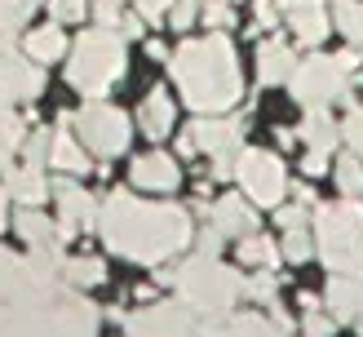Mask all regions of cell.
Masks as SVG:
<instances>
[{
    "label": "cell",
    "instance_id": "d6a6232c",
    "mask_svg": "<svg viewBox=\"0 0 363 337\" xmlns=\"http://www.w3.org/2000/svg\"><path fill=\"white\" fill-rule=\"evenodd\" d=\"M248 293L257 297V302H275V280H270V275H252L248 280Z\"/></svg>",
    "mask_w": 363,
    "mask_h": 337
},
{
    "label": "cell",
    "instance_id": "4dcf8cb0",
    "mask_svg": "<svg viewBox=\"0 0 363 337\" xmlns=\"http://www.w3.org/2000/svg\"><path fill=\"white\" fill-rule=\"evenodd\" d=\"M49 147H53V138H49V133L31 138V142H27V165H35V169H40V160L49 155Z\"/></svg>",
    "mask_w": 363,
    "mask_h": 337
},
{
    "label": "cell",
    "instance_id": "5bb4252c",
    "mask_svg": "<svg viewBox=\"0 0 363 337\" xmlns=\"http://www.w3.org/2000/svg\"><path fill=\"white\" fill-rule=\"evenodd\" d=\"M5 191L18 195L23 204H40L49 187H45V173L35 165H27V169H5Z\"/></svg>",
    "mask_w": 363,
    "mask_h": 337
},
{
    "label": "cell",
    "instance_id": "3957f363",
    "mask_svg": "<svg viewBox=\"0 0 363 337\" xmlns=\"http://www.w3.org/2000/svg\"><path fill=\"white\" fill-rule=\"evenodd\" d=\"M124 71V40H120V31L111 27H102V31H89L80 35V45H76V58H71L67 67V76L71 84L80 89V94L89 98H98L106 84H111L116 76Z\"/></svg>",
    "mask_w": 363,
    "mask_h": 337
},
{
    "label": "cell",
    "instance_id": "ba28073f",
    "mask_svg": "<svg viewBox=\"0 0 363 337\" xmlns=\"http://www.w3.org/2000/svg\"><path fill=\"white\" fill-rule=\"evenodd\" d=\"M235 173L244 177L252 204H279V195H284V165L270 151H244V160L235 165Z\"/></svg>",
    "mask_w": 363,
    "mask_h": 337
},
{
    "label": "cell",
    "instance_id": "30bf717a",
    "mask_svg": "<svg viewBox=\"0 0 363 337\" xmlns=\"http://www.w3.org/2000/svg\"><path fill=\"white\" fill-rule=\"evenodd\" d=\"M252 226L257 222H252V213H248V204L240 195H226V200L213 204V231L217 236H248Z\"/></svg>",
    "mask_w": 363,
    "mask_h": 337
},
{
    "label": "cell",
    "instance_id": "484cf974",
    "mask_svg": "<svg viewBox=\"0 0 363 337\" xmlns=\"http://www.w3.org/2000/svg\"><path fill=\"white\" fill-rule=\"evenodd\" d=\"M35 5H40V0H0V18H5V23H23Z\"/></svg>",
    "mask_w": 363,
    "mask_h": 337
},
{
    "label": "cell",
    "instance_id": "7c38bea8",
    "mask_svg": "<svg viewBox=\"0 0 363 337\" xmlns=\"http://www.w3.org/2000/svg\"><path fill=\"white\" fill-rule=\"evenodd\" d=\"M173 182H177V165L169 155H147L133 165V187L142 191H173Z\"/></svg>",
    "mask_w": 363,
    "mask_h": 337
},
{
    "label": "cell",
    "instance_id": "8fae6325",
    "mask_svg": "<svg viewBox=\"0 0 363 337\" xmlns=\"http://www.w3.org/2000/svg\"><path fill=\"white\" fill-rule=\"evenodd\" d=\"M288 23H293L297 40H306V45H319L323 35H328V13H323L319 0H301V5H293L288 9Z\"/></svg>",
    "mask_w": 363,
    "mask_h": 337
},
{
    "label": "cell",
    "instance_id": "5b68a950",
    "mask_svg": "<svg viewBox=\"0 0 363 337\" xmlns=\"http://www.w3.org/2000/svg\"><path fill=\"white\" fill-rule=\"evenodd\" d=\"M293 94L306 102V106H328L333 98L346 94V67L337 58H306L301 67H293Z\"/></svg>",
    "mask_w": 363,
    "mask_h": 337
},
{
    "label": "cell",
    "instance_id": "d4e9b609",
    "mask_svg": "<svg viewBox=\"0 0 363 337\" xmlns=\"http://www.w3.org/2000/svg\"><path fill=\"white\" fill-rule=\"evenodd\" d=\"M67 280H71V284H98V280H102V262H98V258L67 262Z\"/></svg>",
    "mask_w": 363,
    "mask_h": 337
},
{
    "label": "cell",
    "instance_id": "74e56055",
    "mask_svg": "<svg viewBox=\"0 0 363 337\" xmlns=\"http://www.w3.org/2000/svg\"><path fill=\"white\" fill-rule=\"evenodd\" d=\"M275 18H279L275 13V0H257V23L262 27H275Z\"/></svg>",
    "mask_w": 363,
    "mask_h": 337
},
{
    "label": "cell",
    "instance_id": "ab89813d",
    "mask_svg": "<svg viewBox=\"0 0 363 337\" xmlns=\"http://www.w3.org/2000/svg\"><path fill=\"white\" fill-rule=\"evenodd\" d=\"M5 195H9V191L0 187V231H5Z\"/></svg>",
    "mask_w": 363,
    "mask_h": 337
},
{
    "label": "cell",
    "instance_id": "7402d4cb",
    "mask_svg": "<svg viewBox=\"0 0 363 337\" xmlns=\"http://www.w3.org/2000/svg\"><path fill=\"white\" fill-rule=\"evenodd\" d=\"M18 231H23V240H31V244L58 240V231H53V222H49V218H40V213H35V204H27L23 213H18Z\"/></svg>",
    "mask_w": 363,
    "mask_h": 337
},
{
    "label": "cell",
    "instance_id": "f1b7e54d",
    "mask_svg": "<svg viewBox=\"0 0 363 337\" xmlns=\"http://www.w3.org/2000/svg\"><path fill=\"white\" fill-rule=\"evenodd\" d=\"M284 248H288V258H293V262H301L306 253H311V240H306L301 231H284Z\"/></svg>",
    "mask_w": 363,
    "mask_h": 337
},
{
    "label": "cell",
    "instance_id": "e0dca14e",
    "mask_svg": "<svg viewBox=\"0 0 363 337\" xmlns=\"http://www.w3.org/2000/svg\"><path fill=\"white\" fill-rule=\"evenodd\" d=\"M142 129H147V138H164L173 129V102L164 94H151L142 102Z\"/></svg>",
    "mask_w": 363,
    "mask_h": 337
},
{
    "label": "cell",
    "instance_id": "ffe728a7",
    "mask_svg": "<svg viewBox=\"0 0 363 337\" xmlns=\"http://www.w3.org/2000/svg\"><path fill=\"white\" fill-rule=\"evenodd\" d=\"M49 160H53L58 169H67V173H84V169H89V155L80 151V142L71 138V133H58V138H53Z\"/></svg>",
    "mask_w": 363,
    "mask_h": 337
},
{
    "label": "cell",
    "instance_id": "7a4b0ae2",
    "mask_svg": "<svg viewBox=\"0 0 363 337\" xmlns=\"http://www.w3.org/2000/svg\"><path fill=\"white\" fill-rule=\"evenodd\" d=\"M173 76L182 80V94L195 111H222L240 98V67H235V49L226 35H208V40H186L173 58Z\"/></svg>",
    "mask_w": 363,
    "mask_h": 337
},
{
    "label": "cell",
    "instance_id": "83f0119b",
    "mask_svg": "<svg viewBox=\"0 0 363 337\" xmlns=\"http://www.w3.org/2000/svg\"><path fill=\"white\" fill-rule=\"evenodd\" d=\"M49 9L58 23H76V18H84V0H49Z\"/></svg>",
    "mask_w": 363,
    "mask_h": 337
},
{
    "label": "cell",
    "instance_id": "60d3db41",
    "mask_svg": "<svg viewBox=\"0 0 363 337\" xmlns=\"http://www.w3.org/2000/svg\"><path fill=\"white\" fill-rule=\"evenodd\" d=\"M98 5H106V9H120V0H98Z\"/></svg>",
    "mask_w": 363,
    "mask_h": 337
},
{
    "label": "cell",
    "instance_id": "8d00e7d4",
    "mask_svg": "<svg viewBox=\"0 0 363 337\" xmlns=\"http://www.w3.org/2000/svg\"><path fill=\"white\" fill-rule=\"evenodd\" d=\"M138 9H142V18H147V23H155V18L169 9V0H138Z\"/></svg>",
    "mask_w": 363,
    "mask_h": 337
},
{
    "label": "cell",
    "instance_id": "f546056e",
    "mask_svg": "<svg viewBox=\"0 0 363 337\" xmlns=\"http://www.w3.org/2000/svg\"><path fill=\"white\" fill-rule=\"evenodd\" d=\"M195 13H199V5H195V0H182V5H173V13H169V23L182 31V27H191L195 23Z\"/></svg>",
    "mask_w": 363,
    "mask_h": 337
},
{
    "label": "cell",
    "instance_id": "cb8c5ba5",
    "mask_svg": "<svg viewBox=\"0 0 363 337\" xmlns=\"http://www.w3.org/2000/svg\"><path fill=\"white\" fill-rule=\"evenodd\" d=\"M240 258L248 266H270V262H275V248H270V240H262V236H244Z\"/></svg>",
    "mask_w": 363,
    "mask_h": 337
},
{
    "label": "cell",
    "instance_id": "4316f807",
    "mask_svg": "<svg viewBox=\"0 0 363 337\" xmlns=\"http://www.w3.org/2000/svg\"><path fill=\"white\" fill-rule=\"evenodd\" d=\"M333 328H337V315H319V311L306 315V337H333Z\"/></svg>",
    "mask_w": 363,
    "mask_h": 337
},
{
    "label": "cell",
    "instance_id": "ac0fdd59",
    "mask_svg": "<svg viewBox=\"0 0 363 337\" xmlns=\"http://www.w3.org/2000/svg\"><path fill=\"white\" fill-rule=\"evenodd\" d=\"M288 76H293V49L279 45V40L262 45V80L275 84V80H288Z\"/></svg>",
    "mask_w": 363,
    "mask_h": 337
},
{
    "label": "cell",
    "instance_id": "9a60e30c",
    "mask_svg": "<svg viewBox=\"0 0 363 337\" xmlns=\"http://www.w3.org/2000/svg\"><path fill=\"white\" fill-rule=\"evenodd\" d=\"M191 133H195L199 147H208L217 155V151H235V142H240V124H235V120H199Z\"/></svg>",
    "mask_w": 363,
    "mask_h": 337
},
{
    "label": "cell",
    "instance_id": "836d02e7",
    "mask_svg": "<svg viewBox=\"0 0 363 337\" xmlns=\"http://www.w3.org/2000/svg\"><path fill=\"white\" fill-rule=\"evenodd\" d=\"M204 18H208V27H213V31H217V27H230V9H226V0H208Z\"/></svg>",
    "mask_w": 363,
    "mask_h": 337
},
{
    "label": "cell",
    "instance_id": "6da1fadb",
    "mask_svg": "<svg viewBox=\"0 0 363 337\" xmlns=\"http://www.w3.org/2000/svg\"><path fill=\"white\" fill-rule=\"evenodd\" d=\"M186 236H191L186 213L169 204H138L133 195H116L102 209V240L116 253H129L138 262H160L177 253Z\"/></svg>",
    "mask_w": 363,
    "mask_h": 337
},
{
    "label": "cell",
    "instance_id": "9c48e42d",
    "mask_svg": "<svg viewBox=\"0 0 363 337\" xmlns=\"http://www.w3.org/2000/svg\"><path fill=\"white\" fill-rule=\"evenodd\" d=\"M40 84H45V76L35 71V62H27V58H13V53H5L0 58V94H5L9 102L18 98H35L40 94Z\"/></svg>",
    "mask_w": 363,
    "mask_h": 337
},
{
    "label": "cell",
    "instance_id": "44dd1931",
    "mask_svg": "<svg viewBox=\"0 0 363 337\" xmlns=\"http://www.w3.org/2000/svg\"><path fill=\"white\" fill-rule=\"evenodd\" d=\"M301 138L311 142V147H319V151H333L341 133L333 129V120H328V111H319V106H315V111L306 116V124H301Z\"/></svg>",
    "mask_w": 363,
    "mask_h": 337
},
{
    "label": "cell",
    "instance_id": "1f68e13d",
    "mask_svg": "<svg viewBox=\"0 0 363 337\" xmlns=\"http://www.w3.org/2000/svg\"><path fill=\"white\" fill-rule=\"evenodd\" d=\"M301 169H306V177H319L323 169H328V151L311 147V151H306V160H301Z\"/></svg>",
    "mask_w": 363,
    "mask_h": 337
},
{
    "label": "cell",
    "instance_id": "f35d334b",
    "mask_svg": "<svg viewBox=\"0 0 363 337\" xmlns=\"http://www.w3.org/2000/svg\"><path fill=\"white\" fill-rule=\"evenodd\" d=\"M13 27H18V23H5V18H0V58L13 49Z\"/></svg>",
    "mask_w": 363,
    "mask_h": 337
},
{
    "label": "cell",
    "instance_id": "4fadbf2b",
    "mask_svg": "<svg viewBox=\"0 0 363 337\" xmlns=\"http://www.w3.org/2000/svg\"><path fill=\"white\" fill-rule=\"evenodd\" d=\"M328 311L337 319H354L363 311V289H359V275H341L333 280V289H328Z\"/></svg>",
    "mask_w": 363,
    "mask_h": 337
},
{
    "label": "cell",
    "instance_id": "52a82bcc",
    "mask_svg": "<svg viewBox=\"0 0 363 337\" xmlns=\"http://www.w3.org/2000/svg\"><path fill=\"white\" fill-rule=\"evenodd\" d=\"M124 328H129V337H195L199 333L182 302H160V306L138 311V315H129Z\"/></svg>",
    "mask_w": 363,
    "mask_h": 337
},
{
    "label": "cell",
    "instance_id": "277c9868",
    "mask_svg": "<svg viewBox=\"0 0 363 337\" xmlns=\"http://www.w3.org/2000/svg\"><path fill=\"white\" fill-rule=\"evenodd\" d=\"M177 289H182V297L191 302V306H199L204 315H226V306L235 297H240V275L235 271H226V266H217L213 262V253H199V258H191L186 266H182V275H177Z\"/></svg>",
    "mask_w": 363,
    "mask_h": 337
},
{
    "label": "cell",
    "instance_id": "603a6c76",
    "mask_svg": "<svg viewBox=\"0 0 363 337\" xmlns=\"http://www.w3.org/2000/svg\"><path fill=\"white\" fill-rule=\"evenodd\" d=\"M337 182H341V191H346V200H354V195L363 191V165H359V155H346V160H341Z\"/></svg>",
    "mask_w": 363,
    "mask_h": 337
},
{
    "label": "cell",
    "instance_id": "e575fe53",
    "mask_svg": "<svg viewBox=\"0 0 363 337\" xmlns=\"http://www.w3.org/2000/svg\"><path fill=\"white\" fill-rule=\"evenodd\" d=\"M279 226H284V231H301V226H306V209H301V204L279 209Z\"/></svg>",
    "mask_w": 363,
    "mask_h": 337
},
{
    "label": "cell",
    "instance_id": "d6986e66",
    "mask_svg": "<svg viewBox=\"0 0 363 337\" xmlns=\"http://www.w3.org/2000/svg\"><path fill=\"white\" fill-rule=\"evenodd\" d=\"M62 49H67V40H62L58 27H45V31L27 35V58L31 62H53V58H62Z\"/></svg>",
    "mask_w": 363,
    "mask_h": 337
},
{
    "label": "cell",
    "instance_id": "2e32d148",
    "mask_svg": "<svg viewBox=\"0 0 363 337\" xmlns=\"http://www.w3.org/2000/svg\"><path fill=\"white\" fill-rule=\"evenodd\" d=\"M53 191H58V200H62V222H71L76 231L94 222V200H89L84 191H76L71 182H58Z\"/></svg>",
    "mask_w": 363,
    "mask_h": 337
},
{
    "label": "cell",
    "instance_id": "d590c367",
    "mask_svg": "<svg viewBox=\"0 0 363 337\" xmlns=\"http://www.w3.org/2000/svg\"><path fill=\"white\" fill-rule=\"evenodd\" d=\"M346 142H350V147L363 155V111H354V116L346 120Z\"/></svg>",
    "mask_w": 363,
    "mask_h": 337
},
{
    "label": "cell",
    "instance_id": "8992f818",
    "mask_svg": "<svg viewBox=\"0 0 363 337\" xmlns=\"http://www.w3.org/2000/svg\"><path fill=\"white\" fill-rule=\"evenodd\" d=\"M76 129H80V138L98 155H116V151L129 147V120H124V111H116V106L89 102L84 111L76 116Z\"/></svg>",
    "mask_w": 363,
    "mask_h": 337
},
{
    "label": "cell",
    "instance_id": "b9f144b4",
    "mask_svg": "<svg viewBox=\"0 0 363 337\" xmlns=\"http://www.w3.org/2000/svg\"><path fill=\"white\" fill-rule=\"evenodd\" d=\"M284 5H288V9H293V5H301V0H284Z\"/></svg>",
    "mask_w": 363,
    "mask_h": 337
}]
</instances>
